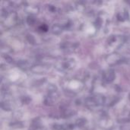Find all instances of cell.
<instances>
[{
    "instance_id": "6da1fadb",
    "label": "cell",
    "mask_w": 130,
    "mask_h": 130,
    "mask_svg": "<svg viewBox=\"0 0 130 130\" xmlns=\"http://www.w3.org/2000/svg\"><path fill=\"white\" fill-rule=\"evenodd\" d=\"M114 78H115V74H114V72L112 71V70L109 71V72H108L107 73H106L105 75H104V79H105V81L107 82H110L113 81Z\"/></svg>"
},
{
    "instance_id": "7a4b0ae2",
    "label": "cell",
    "mask_w": 130,
    "mask_h": 130,
    "mask_svg": "<svg viewBox=\"0 0 130 130\" xmlns=\"http://www.w3.org/2000/svg\"><path fill=\"white\" fill-rule=\"evenodd\" d=\"M52 30L54 34H59L62 31V27L59 24H54L52 27Z\"/></svg>"
},
{
    "instance_id": "3957f363",
    "label": "cell",
    "mask_w": 130,
    "mask_h": 130,
    "mask_svg": "<svg viewBox=\"0 0 130 130\" xmlns=\"http://www.w3.org/2000/svg\"><path fill=\"white\" fill-rule=\"evenodd\" d=\"M18 66L20 67V68H22V69H27L30 68V64L28 63L27 61H25V60H21L18 62Z\"/></svg>"
},
{
    "instance_id": "277c9868",
    "label": "cell",
    "mask_w": 130,
    "mask_h": 130,
    "mask_svg": "<svg viewBox=\"0 0 130 130\" xmlns=\"http://www.w3.org/2000/svg\"><path fill=\"white\" fill-rule=\"evenodd\" d=\"M85 123V120H83V119H79V120L77 121V125H78V126H82Z\"/></svg>"
},
{
    "instance_id": "5b68a950",
    "label": "cell",
    "mask_w": 130,
    "mask_h": 130,
    "mask_svg": "<svg viewBox=\"0 0 130 130\" xmlns=\"http://www.w3.org/2000/svg\"><path fill=\"white\" fill-rule=\"evenodd\" d=\"M34 18L32 17V16H28V18H27V23L28 24H33V23L34 22Z\"/></svg>"
},
{
    "instance_id": "8992f818",
    "label": "cell",
    "mask_w": 130,
    "mask_h": 130,
    "mask_svg": "<svg viewBox=\"0 0 130 130\" xmlns=\"http://www.w3.org/2000/svg\"><path fill=\"white\" fill-rule=\"evenodd\" d=\"M27 38H28V40H29V41H30V43H34V37H33L32 35H28Z\"/></svg>"
}]
</instances>
